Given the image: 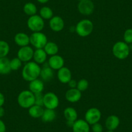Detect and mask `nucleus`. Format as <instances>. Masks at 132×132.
Returning a JSON list of instances; mask_svg holds the SVG:
<instances>
[{"mask_svg": "<svg viewBox=\"0 0 132 132\" xmlns=\"http://www.w3.org/2000/svg\"><path fill=\"white\" fill-rule=\"evenodd\" d=\"M42 68L34 61H30L25 63L22 69L21 76L24 80L31 82L40 77Z\"/></svg>", "mask_w": 132, "mask_h": 132, "instance_id": "nucleus-1", "label": "nucleus"}, {"mask_svg": "<svg viewBox=\"0 0 132 132\" xmlns=\"http://www.w3.org/2000/svg\"><path fill=\"white\" fill-rule=\"evenodd\" d=\"M94 25L92 21L88 19H83L77 23L75 27V32L82 38H86L91 35L93 31Z\"/></svg>", "mask_w": 132, "mask_h": 132, "instance_id": "nucleus-2", "label": "nucleus"}, {"mask_svg": "<svg viewBox=\"0 0 132 132\" xmlns=\"http://www.w3.org/2000/svg\"><path fill=\"white\" fill-rule=\"evenodd\" d=\"M19 106L23 109H29L35 104V96L30 90H23L19 93L17 97Z\"/></svg>", "mask_w": 132, "mask_h": 132, "instance_id": "nucleus-3", "label": "nucleus"}, {"mask_svg": "<svg viewBox=\"0 0 132 132\" xmlns=\"http://www.w3.org/2000/svg\"><path fill=\"white\" fill-rule=\"evenodd\" d=\"M130 53V47L126 43L119 41L115 43L112 47V53L119 60H124L128 57Z\"/></svg>", "mask_w": 132, "mask_h": 132, "instance_id": "nucleus-4", "label": "nucleus"}, {"mask_svg": "<svg viewBox=\"0 0 132 132\" xmlns=\"http://www.w3.org/2000/svg\"><path fill=\"white\" fill-rule=\"evenodd\" d=\"M27 25L29 30L32 32H41L45 27V20L38 14H35L29 17Z\"/></svg>", "mask_w": 132, "mask_h": 132, "instance_id": "nucleus-5", "label": "nucleus"}, {"mask_svg": "<svg viewBox=\"0 0 132 132\" xmlns=\"http://www.w3.org/2000/svg\"><path fill=\"white\" fill-rule=\"evenodd\" d=\"M47 42V37L42 31L32 32L30 35V44L36 49H44Z\"/></svg>", "mask_w": 132, "mask_h": 132, "instance_id": "nucleus-6", "label": "nucleus"}, {"mask_svg": "<svg viewBox=\"0 0 132 132\" xmlns=\"http://www.w3.org/2000/svg\"><path fill=\"white\" fill-rule=\"evenodd\" d=\"M102 117V113L97 108H90L86 111L84 115V120L89 125L99 122Z\"/></svg>", "mask_w": 132, "mask_h": 132, "instance_id": "nucleus-7", "label": "nucleus"}, {"mask_svg": "<svg viewBox=\"0 0 132 132\" xmlns=\"http://www.w3.org/2000/svg\"><path fill=\"white\" fill-rule=\"evenodd\" d=\"M60 104L59 98L53 92H47L44 95V107L55 110Z\"/></svg>", "mask_w": 132, "mask_h": 132, "instance_id": "nucleus-8", "label": "nucleus"}, {"mask_svg": "<svg viewBox=\"0 0 132 132\" xmlns=\"http://www.w3.org/2000/svg\"><path fill=\"white\" fill-rule=\"evenodd\" d=\"M80 14L84 16H90L95 11V5L92 0H81L77 5Z\"/></svg>", "mask_w": 132, "mask_h": 132, "instance_id": "nucleus-9", "label": "nucleus"}, {"mask_svg": "<svg viewBox=\"0 0 132 132\" xmlns=\"http://www.w3.org/2000/svg\"><path fill=\"white\" fill-rule=\"evenodd\" d=\"M34 51L35 50L30 45L22 47H20L18 51L17 57L22 62L27 63L31 61V60L32 59Z\"/></svg>", "mask_w": 132, "mask_h": 132, "instance_id": "nucleus-10", "label": "nucleus"}, {"mask_svg": "<svg viewBox=\"0 0 132 132\" xmlns=\"http://www.w3.org/2000/svg\"><path fill=\"white\" fill-rule=\"evenodd\" d=\"M63 117L67 125L72 128L75 122L78 119V113L74 108L67 107L63 110Z\"/></svg>", "mask_w": 132, "mask_h": 132, "instance_id": "nucleus-11", "label": "nucleus"}, {"mask_svg": "<svg viewBox=\"0 0 132 132\" xmlns=\"http://www.w3.org/2000/svg\"><path fill=\"white\" fill-rule=\"evenodd\" d=\"M47 64L54 71H58L64 67L65 60L62 56L57 54L50 56V58L48 60Z\"/></svg>", "mask_w": 132, "mask_h": 132, "instance_id": "nucleus-12", "label": "nucleus"}, {"mask_svg": "<svg viewBox=\"0 0 132 132\" xmlns=\"http://www.w3.org/2000/svg\"><path fill=\"white\" fill-rule=\"evenodd\" d=\"M49 25L50 29L55 32H59L63 29L65 27L64 20L59 16H54L49 20Z\"/></svg>", "mask_w": 132, "mask_h": 132, "instance_id": "nucleus-13", "label": "nucleus"}, {"mask_svg": "<svg viewBox=\"0 0 132 132\" xmlns=\"http://www.w3.org/2000/svg\"><path fill=\"white\" fill-rule=\"evenodd\" d=\"M82 92L77 88H69L66 91L65 97L66 101L71 103H76L82 98Z\"/></svg>", "mask_w": 132, "mask_h": 132, "instance_id": "nucleus-14", "label": "nucleus"}, {"mask_svg": "<svg viewBox=\"0 0 132 132\" xmlns=\"http://www.w3.org/2000/svg\"><path fill=\"white\" fill-rule=\"evenodd\" d=\"M57 78L60 82L63 84H68L72 79L71 71L67 67H63L57 71Z\"/></svg>", "mask_w": 132, "mask_h": 132, "instance_id": "nucleus-15", "label": "nucleus"}, {"mask_svg": "<svg viewBox=\"0 0 132 132\" xmlns=\"http://www.w3.org/2000/svg\"><path fill=\"white\" fill-rule=\"evenodd\" d=\"M14 42L20 47L27 46L30 44V36L25 32H18L14 38Z\"/></svg>", "mask_w": 132, "mask_h": 132, "instance_id": "nucleus-16", "label": "nucleus"}, {"mask_svg": "<svg viewBox=\"0 0 132 132\" xmlns=\"http://www.w3.org/2000/svg\"><path fill=\"white\" fill-rule=\"evenodd\" d=\"M120 125V119L115 115H111L106 118L105 126L108 130L115 131Z\"/></svg>", "mask_w": 132, "mask_h": 132, "instance_id": "nucleus-17", "label": "nucleus"}, {"mask_svg": "<svg viewBox=\"0 0 132 132\" xmlns=\"http://www.w3.org/2000/svg\"><path fill=\"white\" fill-rule=\"evenodd\" d=\"M73 132H89L90 125L84 119H77L72 127Z\"/></svg>", "mask_w": 132, "mask_h": 132, "instance_id": "nucleus-18", "label": "nucleus"}, {"mask_svg": "<svg viewBox=\"0 0 132 132\" xmlns=\"http://www.w3.org/2000/svg\"><path fill=\"white\" fill-rule=\"evenodd\" d=\"M29 90H30L32 93L37 94L42 93L44 90V82L42 80L35 79L29 82Z\"/></svg>", "mask_w": 132, "mask_h": 132, "instance_id": "nucleus-19", "label": "nucleus"}, {"mask_svg": "<svg viewBox=\"0 0 132 132\" xmlns=\"http://www.w3.org/2000/svg\"><path fill=\"white\" fill-rule=\"evenodd\" d=\"M47 54L45 53L44 49H37L34 51L33 54V60L39 65L44 64L47 61Z\"/></svg>", "mask_w": 132, "mask_h": 132, "instance_id": "nucleus-20", "label": "nucleus"}, {"mask_svg": "<svg viewBox=\"0 0 132 132\" xmlns=\"http://www.w3.org/2000/svg\"><path fill=\"white\" fill-rule=\"evenodd\" d=\"M54 70L51 69L48 64L42 68L40 77H41L43 81H45V82L51 81L54 78Z\"/></svg>", "mask_w": 132, "mask_h": 132, "instance_id": "nucleus-21", "label": "nucleus"}, {"mask_svg": "<svg viewBox=\"0 0 132 132\" xmlns=\"http://www.w3.org/2000/svg\"><path fill=\"white\" fill-rule=\"evenodd\" d=\"M56 118V113L55 110L45 108L44 109L41 119L44 122L48 123L53 122Z\"/></svg>", "mask_w": 132, "mask_h": 132, "instance_id": "nucleus-22", "label": "nucleus"}, {"mask_svg": "<svg viewBox=\"0 0 132 132\" xmlns=\"http://www.w3.org/2000/svg\"><path fill=\"white\" fill-rule=\"evenodd\" d=\"M44 109L43 106H38V105L34 104L30 108L28 109V113L29 115L34 119H39L41 118L42 114L44 113Z\"/></svg>", "mask_w": 132, "mask_h": 132, "instance_id": "nucleus-23", "label": "nucleus"}, {"mask_svg": "<svg viewBox=\"0 0 132 132\" xmlns=\"http://www.w3.org/2000/svg\"><path fill=\"white\" fill-rule=\"evenodd\" d=\"M11 71L10 60L7 57L0 58V74L8 75Z\"/></svg>", "mask_w": 132, "mask_h": 132, "instance_id": "nucleus-24", "label": "nucleus"}, {"mask_svg": "<svg viewBox=\"0 0 132 132\" xmlns=\"http://www.w3.org/2000/svg\"><path fill=\"white\" fill-rule=\"evenodd\" d=\"M44 49L47 56H50L57 54L59 51L58 45L54 42H48L44 47Z\"/></svg>", "mask_w": 132, "mask_h": 132, "instance_id": "nucleus-25", "label": "nucleus"}, {"mask_svg": "<svg viewBox=\"0 0 132 132\" xmlns=\"http://www.w3.org/2000/svg\"><path fill=\"white\" fill-rule=\"evenodd\" d=\"M23 11L24 13L25 14L27 15V16H29L30 17V16L36 14L38 9L35 3H32V2H28V3H26L23 5Z\"/></svg>", "mask_w": 132, "mask_h": 132, "instance_id": "nucleus-26", "label": "nucleus"}, {"mask_svg": "<svg viewBox=\"0 0 132 132\" xmlns=\"http://www.w3.org/2000/svg\"><path fill=\"white\" fill-rule=\"evenodd\" d=\"M39 15L44 20H49L54 16V13L51 8L47 6H44L40 9Z\"/></svg>", "mask_w": 132, "mask_h": 132, "instance_id": "nucleus-27", "label": "nucleus"}, {"mask_svg": "<svg viewBox=\"0 0 132 132\" xmlns=\"http://www.w3.org/2000/svg\"><path fill=\"white\" fill-rule=\"evenodd\" d=\"M10 52V45L4 40H0V58L7 57Z\"/></svg>", "mask_w": 132, "mask_h": 132, "instance_id": "nucleus-28", "label": "nucleus"}, {"mask_svg": "<svg viewBox=\"0 0 132 132\" xmlns=\"http://www.w3.org/2000/svg\"><path fill=\"white\" fill-rule=\"evenodd\" d=\"M10 65L12 71H18L20 68H21L22 62L18 57H16L12 58V60H10Z\"/></svg>", "mask_w": 132, "mask_h": 132, "instance_id": "nucleus-29", "label": "nucleus"}, {"mask_svg": "<svg viewBox=\"0 0 132 132\" xmlns=\"http://www.w3.org/2000/svg\"><path fill=\"white\" fill-rule=\"evenodd\" d=\"M89 87V82L87 80L85 79V78H82V79L79 80L77 82V88L78 89L79 91L81 92L85 91L87 90Z\"/></svg>", "mask_w": 132, "mask_h": 132, "instance_id": "nucleus-30", "label": "nucleus"}, {"mask_svg": "<svg viewBox=\"0 0 132 132\" xmlns=\"http://www.w3.org/2000/svg\"><path fill=\"white\" fill-rule=\"evenodd\" d=\"M123 39L127 44H132V29H128L124 31Z\"/></svg>", "mask_w": 132, "mask_h": 132, "instance_id": "nucleus-31", "label": "nucleus"}, {"mask_svg": "<svg viewBox=\"0 0 132 132\" xmlns=\"http://www.w3.org/2000/svg\"><path fill=\"white\" fill-rule=\"evenodd\" d=\"M35 104L44 107V95L42 93L35 94Z\"/></svg>", "mask_w": 132, "mask_h": 132, "instance_id": "nucleus-32", "label": "nucleus"}, {"mask_svg": "<svg viewBox=\"0 0 132 132\" xmlns=\"http://www.w3.org/2000/svg\"><path fill=\"white\" fill-rule=\"evenodd\" d=\"M92 131L93 132H102L103 131V126L101 123L97 122L93 124Z\"/></svg>", "mask_w": 132, "mask_h": 132, "instance_id": "nucleus-33", "label": "nucleus"}, {"mask_svg": "<svg viewBox=\"0 0 132 132\" xmlns=\"http://www.w3.org/2000/svg\"><path fill=\"white\" fill-rule=\"evenodd\" d=\"M68 86H69V88H77V81L75 80L71 79L69 82H68Z\"/></svg>", "mask_w": 132, "mask_h": 132, "instance_id": "nucleus-34", "label": "nucleus"}, {"mask_svg": "<svg viewBox=\"0 0 132 132\" xmlns=\"http://www.w3.org/2000/svg\"><path fill=\"white\" fill-rule=\"evenodd\" d=\"M6 125L4 122L0 119V132H6Z\"/></svg>", "mask_w": 132, "mask_h": 132, "instance_id": "nucleus-35", "label": "nucleus"}, {"mask_svg": "<svg viewBox=\"0 0 132 132\" xmlns=\"http://www.w3.org/2000/svg\"><path fill=\"white\" fill-rule=\"evenodd\" d=\"M5 102V97L2 92H0V107H2L4 105Z\"/></svg>", "mask_w": 132, "mask_h": 132, "instance_id": "nucleus-36", "label": "nucleus"}, {"mask_svg": "<svg viewBox=\"0 0 132 132\" xmlns=\"http://www.w3.org/2000/svg\"><path fill=\"white\" fill-rule=\"evenodd\" d=\"M5 113V110L3 108V106H2V107H0V119L4 116Z\"/></svg>", "mask_w": 132, "mask_h": 132, "instance_id": "nucleus-37", "label": "nucleus"}, {"mask_svg": "<svg viewBox=\"0 0 132 132\" xmlns=\"http://www.w3.org/2000/svg\"><path fill=\"white\" fill-rule=\"evenodd\" d=\"M38 3H42V4H45V3H47L49 0H36Z\"/></svg>", "mask_w": 132, "mask_h": 132, "instance_id": "nucleus-38", "label": "nucleus"}, {"mask_svg": "<svg viewBox=\"0 0 132 132\" xmlns=\"http://www.w3.org/2000/svg\"><path fill=\"white\" fill-rule=\"evenodd\" d=\"M106 132H115L114 131H111V130H108Z\"/></svg>", "mask_w": 132, "mask_h": 132, "instance_id": "nucleus-39", "label": "nucleus"}, {"mask_svg": "<svg viewBox=\"0 0 132 132\" xmlns=\"http://www.w3.org/2000/svg\"><path fill=\"white\" fill-rule=\"evenodd\" d=\"M77 1H78V2H80V1H81V0H77Z\"/></svg>", "mask_w": 132, "mask_h": 132, "instance_id": "nucleus-40", "label": "nucleus"}, {"mask_svg": "<svg viewBox=\"0 0 132 132\" xmlns=\"http://www.w3.org/2000/svg\"><path fill=\"white\" fill-rule=\"evenodd\" d=\"M92 1H93V0H92Z\"/></svg>", "mask_w": 132, "mask_h": 132, "instance_id": "nucleus-41", "label": "nucleus"}]
</instances>
